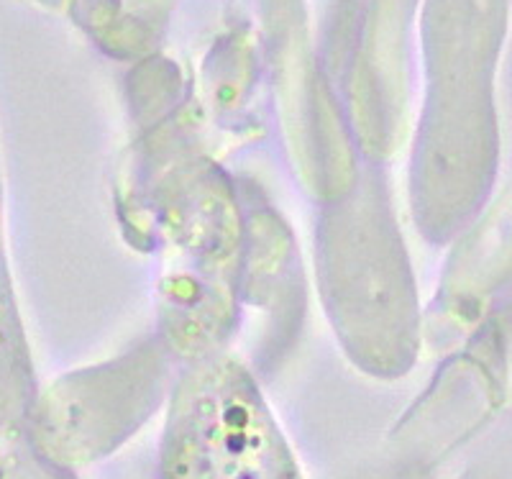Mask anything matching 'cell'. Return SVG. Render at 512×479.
I'll return each instance as SVG.
<instances>
[{
    "label": "cell",
    "instance_id": "obj_1",
    "mask_svg": "<svg viewBox=\"0 0 512 479\" xmlns=\"http://www.w3.org/2000/svg\"><path fill=\"white\" fill-rule=\"evenodd\" d=\"M164 479H300L264 410L241 392H208L175 415Z\"/></svg>",
    "mask_w": 512,
    "mask_h": 479
}]
</instances>
